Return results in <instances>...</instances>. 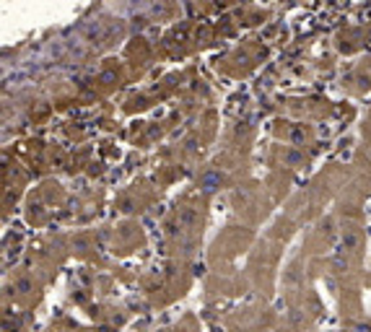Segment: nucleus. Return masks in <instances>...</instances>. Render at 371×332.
Instances as JSON below:
<instances>
[{"label": "nucleus", "mask_w": 371, "mask_h": 332, "mask_svg": "<svg viewBox=\"0 0 371 332\" xmlns=\"http://www.w3.org/2000/svg\"><path fill=\"white\" fill-rule=\"evenodd\" d=\"M350 267V262H348V255H345V249H338V252H335V257H333V272L335 275H343V272L348 270Z\"/></svg>", "instance_id": "7ed1b4c3"}, {"label": "nucleus", "mask_w": 371, "mask_h": 332, "mask_svg": "<svg viewBox=\"0 0 371 332\" xmlns=\"http://www.w3.org/2000/svg\"><path fill=\"white\" fill-rule=\"evenodd\" d=\"M322 231H325L327 236L333 234V218H325V221H322Z\"/></svg>", "instance_id": "4468645a"}, {"label": "nucleus", "mask_w": 371, "mask_h": 332, "mask_svg": "<svg viewBox=\"0 0 371 332\" xmlns=\"http://www.w3.org/2000/svg\"><path fill=\"white\" fill-rule=\"evenodd\" d=\"M197 221H200V216H197V211H192V208H182V211H179V226L192 228L197 226Z\"/></svg>", "instance_id": "20e7f679"}, {"label": "nucleus", "mask_w": 371, "mask_h": 332, "mask_svg": "<svg viewBox=\"0 0 371 332\" xmlns=\"http://www.w3.org/2000/svg\"><path fill=\"white\" fill-rule=\"evenodd\" d=\"M358 244H361V236H358L356 228H345L343 231V249L348 252V249H356Z\"/></svg>", "instance_id": "39448f33"}, {"label": "nucleus", "mask_w": 371, "mask_h": 332, "mask_svg": "<svg viewBox=\"0 0 371 332\" xmlns=\"http://www.w3.org/2000/svg\"><path fill=\"white\" fill-rule=\"evenodd\" d=\"M86 247H89V242H86L84 236H78V239H73V249H76V252H86Z\"/></svg>", "instance_id": "f8f14e48"}, {"label": "nucleus", "mask_w": 371, "mask_h": 332, "mask_svg": "<svg viewBox=\"0 0 371 332\" xmlns=\"http://www.w3.org/2000/svg\"><path fill=\"white\" fill-rule=\"evenodd\" d=\"M122 213H133V200H122Z\"/></svg>", "instance_id": "2eb2a0df"}, {"label": "nucleus", "mask_w": 371, "mask_h": 332, "mask_svg": "<svg viewBox=\"0 0 371 332\" xmlns=\"http://www.w3.org/2000/svg\"><path fill=\"white\" fill-rule=\"evenodd\" d=\"M203 275H205V265L203 262L192 265V278H203Z\"/></svg>", "instance_id": "ddd939ff"}, {"label": "nucleus", "mask_w": 371, "mask_h": 332, "mask_svg": "<svg viewBox=\"0 0 371 332\" xmlns=\"http://www.w3.org/2000/svg\"><path fill=\"white\" fill-rule=\"evenodd\" d=\"M99 81L104 83V86H112V83H117V73H114V70H101Z\"/></svg>", "instance_id": "6e6552de"}, {"label": "nucleus", "mask_w": 371, "mask_h": 332, "mask_svg": "<svg viewBox=\"0 0 371 332\" xmlns=\"http://www.w3.org/2000/svg\"><path fill=\"white\" fill-rule=\"evenodd\" d=\"M283 164L291 166V169H299V166L304 164V151L301 148H294V145H291V148L283 153Z\"/></svg>", "instance_id": "f03ea898"}, {"label": "nucleus", "mask_w": 371, "mask_h": 332, "mask_svg": "<svg viewBox=\"0 0 371 332\" xmlns=\"http://www.w3.org/2000/svg\"><path fill=\"white\" fill-rule=\"evenodd\" d=\"M223 182H226V177H223V172H218V169H205V172L200 174V179H197V187H200V195L213 197V195H216V192H218L221 187H223Z\"/></svg>", "instance_id": "f257e3e1"}, {"label": "nucleus", "mask_w": 371, "mask_h": 332, "mask_svg": "<svg viewBox=\"0 0 371 332\" xmlns=\"http://www.w3.org/2000/svg\"><path fill=\"white\" fill-rule=\"evenodd\" d=\"M350 332H371V322H366V319H361V322H353Z\"/></svg>", "instance_id": "1a4fd4ad"}, {"label": "nucleus", "mask_w": 371, "mask_h": 332, "mask_svg": "<svg viewBox=\"0 0 371 332\" xmlns=\"http://www.w3.org/2000/svg\"><path fill=\"white\" fill-rule=\"evenodd\" d=\"M283 280H286V283H299V267L294 265V267L286 272V278H283Z\"/></svg>", "instance_id": "9d476101"}, {"label": "nucleus", "mask_w": 371, "mask_h": 332, "mask_svg": "<svg viewBox=\"0 0 371 332\" xmlns=\"http://www.w3.org/2000/svg\"><path fill=\"white\" fill-rule=\"evenodd\" d=\"M16 291H18V294H31V291H34L31 278H18L16 280Z\"/></svg>", "instance_id": "0eeeda50"}, {"label": "nucleus", "mask_w": 371, "mask_h": 332, "mask_svg": "<svg viewBox=\"0 0 371 332\" xmlns=\"http://www.w3.org/2000/svg\"><path fill=\"white\" fill-rule=\"evenodd\" d=\"M288 322H291V325H301V311L299 309H291V314H288Z\"/></svg>", "instance_id": "9b49d317"}, {"label": "nucleus", "mask_w": 371, "mask_h": 332, "mask_svg": "<svg viewBox=\"0 0 371 332\" xmlns=\"http://www.w3.org/2000/svg\"><path fill=\"white\" fill-rule=\"evenodd\" d=\"M325 283H327V288H330V291H333V294H335V291H338V283H335L333 278H327Z\"/></svg>", "instance_id": "dca6fc26"}, {"label": "nucleus", "mask_w": 371, "mask_h": 332, "mask_svg": "<svg viewBox=\"0 0 371 332\" xmlns=\"http://www.w3.org/2000/svg\"><path fill=\"white\" fill-rule=\"evenodd\" d=\"M304 140H306V130H304L301 125H294V128H291V143H294V148L304 145Z\"/></svg>", "instance_id": "423d86ee"}]
</instances>
